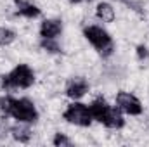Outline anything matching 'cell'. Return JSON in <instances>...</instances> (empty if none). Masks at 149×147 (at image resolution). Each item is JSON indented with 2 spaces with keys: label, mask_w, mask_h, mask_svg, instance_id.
Returning a JSON list of instances; mask_svg holds the SVG:
<instances>
[{
  "label": "cell",
  "mask_w": 149,
  "mask_h": 147,
  "mask_svg": "<svg viewBox=\"0 0 149 147\" xmlns=\"http://www.w3.org/2000/svg\"><path fill=\"white\" fill-rule=\"evenodd\" d=\"M83 37L88 40V43L102 55V57H109L114 50V45H113V38L109 37V33L101 28V26H95V24H90V26H85L83 28Z\"/></svg>",
  "instance_id": "cell-2"
},
{
  "label": "cell",
  "mask_w": 149,
  "mask_h": 147,
  "mask_svg": "<svg viewBox=\"0 0 149 147\" xmlns=\"http://www.w3.org/2000/svg\"><path fill=\"white\" fill-rule=\"evenodd\" d=\"M12 104H14V97H10V95H2V97H0V111H2L5 116H10Z\"/></svg>",
  "instance_id": "cell-15"
},
{
  "label": "cell",
  "mask_w": 149,
  "mask_h": 147,
  "mask_svg": "<svg viewBox=\"0 0 149 147\" xmlns=\"http://www.w3.org/2000/svg\"><path fill=\"white\" fill-rule=\"evenodd\" d=\"M71 3H78V2H92V0H70Z\"/></svg>",
  "instance_id": "cell-19"
},
{
  "label": "cell",
  "mask_w": 149,
  "mask_h": 147,
  "mask_svg": "<svg viewBox=\"0 0 149 147\" xmlns=\"http://www.w3.org/2000/svg\"><path fill=\"white\" fill-rule=\"evenodd\" d=\"M40 47L50 54H61V45L56 42V38H42L40 40Z\"/></svg>",
  "instance_id": "cell-13"
},
{
  "label": "cell",
  "mask_w": 149,
  "mask_h": 147,
  "mask_svg": "<svg viewBox=\"0 0 149 147\" xmlns=\"http://www.w3.org/2000/svg\"><path fill=\"white\" fill-rule=\"evenodd\" d=\"M14 5H16V12L19 16H24L28 19H33V17L40 16V9L28 0H14Z\"/></svg>",
  "instance_id": "cell-9"
},
{
  "label": "cell",
  "mask_w": 149,
  "mask_h": 147,
  "mask_svg": "<svg viewBox=\"0 0 149 147\" xmlns=\"http://www.w3.org/2000/svg\"><path fill=\"white\" fill-rule=\"evenodd\" d=\"M87 92H88V81L83 76H74L66 85V95L70 99H74V101L83 97Z\"/></svg>",
  "instance_id": "cell-6"
},
{
  "label": "cell",
  "mask_w": 149,
  "mask_h": 147,
  "mask_svg": "<svg viewBox=\"0 0 149 147\" xmlns=\"http://www.w3.org/2000/svg\"><path fill=\"white\" fill-rule=\"evenodd\" d=\"M102 125H104V126H108V128H111V130H120V128H123L125 119H123L121 109H120V107H111L109 112L106 114V118H104Z\"/></svg>",
  "instance_id": "cell-10"
},
{
  "label": "cell",
  "mask_w": 149,
  "mask_h": 147,
  "mask_svg": "<svg viewBox=\"0 0 149 147\" xmlns=\"http://www.w3.org/2000/svg\"><path fill=\"white\" fill-rule=\"evenodd\" d=\"M137 57H139L141 61L149 59V49L146 45H137Z\"/></svg>",
  "instance_id": "cell-18"
},
{
  "label": "cell",
  "mask_w": 149,
  "mask_h": 147,
  "mask_svg": "<svg viewBox=\"0 0 149 147\" xmlns=\"http://www.w3.org/2000/svg\"><path fill=\"white\" fill-rule=\"evenodd\" d=\"M120 2H121V3H125V5H128V3H130L132 0H120Z\"/></svg>",
  "instance_id": "cell-20"
},
{
  "label": "cell",
  "mask_w": 149,
  "mask_h": 147,
  "mask_svg": "<svg viewBox=\"0 0 149 147\" xmlns=\"http://www.w3.org/2000/svg\"><path fill=\"white\" fill-rule=\"evenodd\" d=\"M2 87L5 90H14V88H30L35 83V73L28 64H17L10 73L0 76Z\"/></svg>",
  "instance_id": "cell-1"
},
{
  "label": "cell",
  "mask_w": 149,
  "mask_h": 147,
  "mask_svg": "<svg viewBox=\"0 0 149 147\" xmlns=\"http://www.w3.org/2000/svg\"><path fill=\"white\" fill-rule=\"evenodd\" d=\"M14 40H16V33H14L10 28L0 26V47H7V45H10Z\"/></svg>",
  "instance_id": "cell-14"
},
{
  "label": "cell",
  "mask_w": 149,
  "mask_h": 147,
  "mask_svg": "<svg viewBox=\"0 0 149 147\" xmlns=\"http://www.w3.org/2000/svg\"><path fill=\"white\" fill-rule=\"evenodd\" d=\"M95 16H97V19L102 21V23H113L114 17H116L113 5L108 3V2H101V3L95 7Z\"/></svg>",
  "instance_id": "cell-12"
},
{
  "label": "cell",
  "mask_w": 149,
  "mask_h": 147,
  "mask_svg": "<svg viewBox=\"0 0 149 147\" xmlns=\"http://www.w3.org/2000/svg\"><path fill=\"white\" fill-rule=\"evenodd\" d=\"M10 116L16 118L17 121L21 123H37L38 121V111L35 107V104L23 97V99H14V104H12V111H10Z\"/></svg>",
  "instance_id": "cell-4"
},
{
  "label": "cell",
  "mask_w": 149,
  "mask_h": 147,
  "mask_svg": "<svg viewBox=\"0 0 149 147\" xmlns=\"http://www.w3.org/2000/svg\"><path fill=\"white\" fill-rule=\"evenodd\" d=\"M116 106L123 112L130 114V116L142 114V104H141V101L135 95L128 94V92H118L116 94Z\"/></svg>",
  "instance_id": "cell-5"
},
{
  "label": "cell",
  "mask_w": 149,
  "mask_h": 147,
  "mask_svg": "<svg viewBox=\"0 0 149 147\" xmlns=\"http://www.w3.org/2000/svg\"><path fill=\"white\" fill-rule=\"evenodd\" d=\"M52 144H54L56 147H70L73 142H71L64 133H56L54 139H52Z\"/></svg>",
  "instance_id": "cell-16"
},
{
  "label": "cell",
  "mask_w": 149,
  "mask_h": 147,
  "mask_svg": "<svg viewBox=\"0 0 149 147\" xmlns=\"http://www.w3.org/2000/svg\"><path fill=\"white\" fill-rule=\"evenodd\" d=\"M63 118L71 123V125H76V126H90L92 125V112H90V107L87 104H81V102H73L70 104L66 111L63 112Z\"/></svg>",
  "instance_id": "cell-3"
},
{
  "label": "cell",
  "mask_w": 149,
  "mask_h": 147,
  "mask_svg": "<svg viewBox=\"0 0 149 147\" xmlns=\"http://www.w3.org/2000/svg\"><path fill=\"white\" fill-rule=\"evenodd\" d=\"M88 107H90V112H92V118H94L95 121H99V123L104 121L106 114H108L109 109H111V106L108 104V101H106L104 97H97V99H94L92 104H90Z\"/></svg>",
  "instance_id": "cell-8"
},
{
  "label": "cell",
  "mask_w": 149,
  "mask_h": 147,
  "mask_svg": "<svg viewBox=\"0 0 149 147\" xmlns=\"http://www.w3.org/2000/svg\"><path fill=\"white\" fill-rule=\"evenodd\" d=\"M10 133H12V139L16 142H21V144H26L31 139V130H30L28 123H21L19 121L17 125L10 126Z\"/></svg>",
  "instance_id": "cell-11"
},
{
  "label": "cell",
  "mask_w": 149,
  "mask_h": 147,
  "mask_svg": "<svg viewBox=\"0 0 149 147\" xmlns=\"http://www.w3.org/2000/svg\"><path fill=\"white\" fill-rule=\"evenodd\" d=\"M63 31V23L59 19H45L40 24V37L42 38H57Z\"/></svg>",
  "instance_id": "cell-7"
},
{
  "label": "cell",
  "mask_w": 149,
  "mask_h": 147,
  "mask_svg": "<svg viewBox=\"0 0 149 147\" xmlns=\"http://www.w3.org/2000/svg\"><path fill=\"white\" fill-rule=\"evenodd\" d=\"M7 133H10V125L7 121V118L0 116V139H5Z\"/></svg>",
  "instance_id": "cell-17"
}]
</instances>
